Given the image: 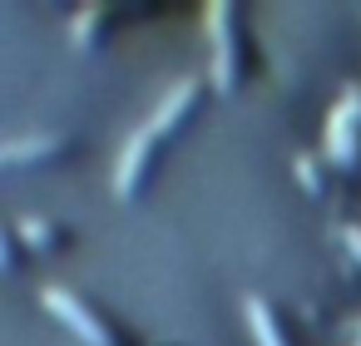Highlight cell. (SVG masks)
<instances>
[{
  "mask_svg": "<svg viewBox=\"0 0 361 346\" xmlns=\"http://www.w3.org/2000/svg\"><path fill=\"white\" fill-rule=\"evenodd\" d=\"M40 302H45L55 316H65V326H75L90 346H114V336L104 331V321H99V316H90V307H85L80 297H70L65 287H40Z\"/></svg>",
  "mask_w": 361,
  "mask_h": 346,
  "instance_id": "6da1fadb",
  "label": "cell"
},
{
  "mask_svg": "<svg viewBox=\"0 0 361 346\" xmlns=\"http://www.w3.org/2000/svg\"><path fill=\"white\" fill-rule=\"evenodd\" d=\"M356 114H361V89H346V94L336 99L331 119H326V154H331L336 163H351V159H356V139H351Z\"/></svg>",
  "mask_w": 361,
  "mask_h": 346,
  "instance_id": "7a4b0ae2",
  "label": "cell"
},
{
  "mask_svg": "<svg viewBox=\"0 0 361 346\" xmlns=\"http://www.w3.org/2000/svg\"><path fill=\"white\" fill-rule=\"evenodd\" d=\"M208 30H213V85H233V35H228V6H208Z\"/></svg>",
  "mask_w": 361,
  "mask_h": 346,
  "instance_id": "3957f363",
  "label": "cell"
},
{
  "mask_svg": "<svg viewBox=\"0 0 361 346\" xmlns=\"http://www.w3.org/2000/svg\"><path fill=\"white\" fill-rule=\"evenodd\" d=\"M149 139H154V129H149V124H144V129H134V134L124 139L119 163H114V193H119V198H129V193H134V183H139V163H144Z\"/></svg>",
  "mask_w": 361,
  "mask_h": 346,
  "instance_id": "277c9868",
  "label": "cell"
},
{
  "mask_svg": "<svg viewBox=\"0 0 361 346\" xmlns=\"http://www.w3.org/2000/svg\"><path fill=\"white\" fill-rule=\"evenodd\" d=\"M193 89H198V80H188V75H183V80H173V85H169V94L159 99V109L149 114V129H154V134H164V129L183 114V104L193 99Z\"/></svg>",
  "mask_w": 361,
  "mask_h": 346,
  "instance_id": "5b68a950",
  "label": "cell"
},
{
  "mask_svg": "<svg viewBox=\"0 0 361 346\" xmlns=\"http://www.w3.org/2000/svg\"><path fill=\"white\" fill-rule=\"evenodd\" d=\"M243 311H247V326H252L257 346H287V341H282V331H277V316L267 311V302H262V297H247V302H243Z\"/></svg>",
  "mask_w": 361,
  "mask_h": 346,
  "instance_id": "8992f818",
  "label": "cell"
},
{
  "mask_svg": "<svg viewBox=\"0 0 361 346\" xmlns=\"http://www.w3.org/2000/svg\"><path fill=\"white\" fill-rule=\"evenodd\" d=\"M50 149H60L55 134H25V139H11L6 149H0V159H6V163H20V159H30V154H50Z\"/></svg>",
  "mask_w": 361,
  "mask_h": 346,
  "instance_id": "52a82bcc",
  "label": "cell"
},
{
  "mask_svg": "<svg viewBox=\"0 0 361 346\" xmlns=\"http://www.w3.org/2000/svg\"><path fill=\"white\" fill-rule=\"evenodd\" d=\"M99 25V11H80L75 20H70V40L75 45H90V30Z\"/></svg>",
  "mask_w": 361,
  "mask_h": 346,
  "instance_id": "ba28073f",
  "label": "cell"
},
{
  "mask_svg": "<svg viewBox=\"0 0 361 346\" xmlns=\"http://www.w3.org/2000/svg\"><path fill=\"white\" fill-rule=\"evenodd\" d=\"M20 233H25V237H30L35 247H45V242L55 237V228H50L45 218H20Z\"/></svg>",
  "mask_w": 361,
  "mask_h": 346,
  "instance_id": "9c48e42d",
  "label": "cell"
},
{
  "mask_svg": "<svg viewBox=\"0 0 361 346\" xmlns=\"http://www.w3.org/2000/svg\"><path fill=\"white\" fill-rule=\"evenodd\" d=\"M297 173H302V183H312V188H317V168H312V159H307V154L297 159Z\"/></svg>",
  "mask_w": 361,
  "mask_h": 346,
  "instance_id": "30bf717a",
  "label": "cell"
},
{
  "mask_svg": "<svg viewBox=\"0 0 361 346\" xmlns=\"http://www.w3.org/2000/svg\"><path fill=\"white\" fill-rule=\"evenodd\" d=\"M341 237H346V247L361 257V228H341Z\"/></svg>",
  "mask_w": 361,
  "mask_h": 346,
  "instance_id": "8fae6325",
  "label": "cell"
},
{
  "mask_svg": "<svg viewBox=\"0 0 361 346\" xmlns=\"http://www.w3.org/2000/svg\"><path fill=\"white\" fill-rule=\"evenodd\" d=\"M351 346H361V331H356V341H351Z\"/></svg>",
  "mask_w": 361,
  "mask_h": 346,
  "instance_id": "7c38bea8",
  "label": "cell"
}]
</instances>
